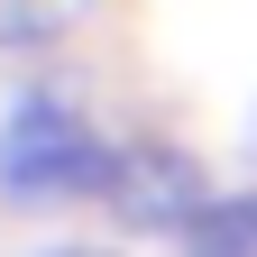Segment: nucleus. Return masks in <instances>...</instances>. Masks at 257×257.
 <instances>
[{"label":"nucleus","instance_id":"obj_1","mask_svg":"<svg viewBox=\"0 0 257 257\" xmlns=\"http://www.w3.org/2000/svg\"><path fill=\"white\" fill-rule=\"evenodd\" d=\"M110 147L119 138L92 128V110L74 92H55V83L10 92V110H0V202L10 211H83V202H101Z\"/></svg>","mask_w":257,"mask_h":257},{"label":"nucleus","instance_id":"obj_2","mask_svg":"<svg viewBox=\"0 0 257 257\" xmlns=\"http://www.w3.org/2000/svg\"><path fill=\"white\" fill-rule=\"evenodd\" d=\"M211 202V175L202 156H184L166 138H119L110 147V184H101V211L138 239H184V220Z\"/></svg>","mask_w":257,"mask_h":257},{"label":"nucleus","instance_id":"obj_3","mask_svg":"<svg viewBox=\"0 0 257 257\" xmlns=\"http://www.w3.org/2000/svg\"><path fill=\"white\" fill-rule=\"evenodd\" d=\"M184 257H257V193H211L184 220Z\"/></svg>","mask_w":257,"mask_h":257},{"label":"nucleus","instance_id":"obj_4","mask_svg":"<svg viewBox=\"0 0 257 257\" xmlns=\"http://www.w3.org/2000/svg\"><path fill=\"white\" fill-rule=\"evenodd\" d=\"M37 37H55L46 0H0V46H37Z\"/></svg>","mask_w":257,"mask_h":257},{"label":"nucleus","instance_id":"obj_5","mask_svg":"<svg viewBox=\"0 0 257 257\" xmlns=\"http://www.w3.org/2000/svg\"><path fill=\"white\" fill-rule=\"evenodd\" d=\"M37 257H119V248H37Z\"/></svg>","mask_w":257,"mask_h":257}]
</instances>
